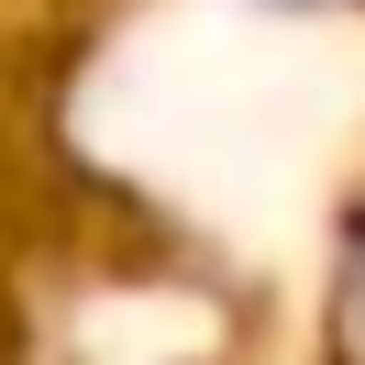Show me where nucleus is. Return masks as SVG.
Segmentation results:
<instances>
[{
    "label": "nucleus",
    "instance_id": "obj_1",
    "mask_svg": "<svg viewBox=\"0 0 365 365\" xmlns=\"http://www.w3.org/2000/svg\"><path fill=\"white\" fill-rule=\"evenodd\" d=\"M343 343H365V222L343 244Z\"/></svg>",
    "mask_w": 365,
    "mask_h": 365
},
{
    "label": "nucleus",
    "instance_id": "obj_2",
    "mask_svg": "<svg viewBox=\"0 0 365 365\" xmlns=\"http://www.w3.org/2000/svg\"><path fill=\"white\" fill-rule=\"evenodd\" d=\"M288 11H343V0H288Z\"/></svg>",
    "mask_w": 365,
    "mask_h": 365
}]
</instances>
